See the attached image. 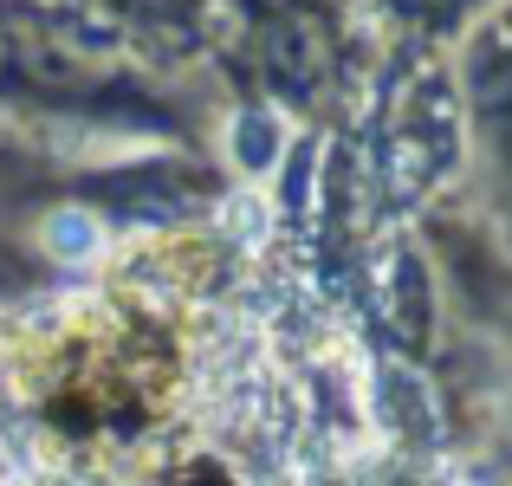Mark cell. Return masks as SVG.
<instances>
[{"mask_svg": "<svg viewBox=\"0 0 512 486\" xmlns=\"http://www.w3.org/2000/svg\"><path fill=\"white\" fill-rule=\"evenodd\" d=\"M39 240H46L52 260L85 266V260H98V253H104V221H98V214H85V208H59V214H46Z\"/></svg>", "mask_w": 512, "mask_h": 486, "instance_id": "1", "label": "cell"}, {"mask_svg": "<svg viewBox=\"0 0 512 486\" xmlns=\"http://www.w3.org/2000/svg\"><path fill=\"white\" fill-rule=\"evenodd\" d=\"M221 234L234 240L240 253H266V240H273V208H266V195H253V188L227 195L221 201Z\"/></svg>", "mask_w": 512, "mask_h": 486, "instance_id": "2", "label": "cell"}]
</instances>
